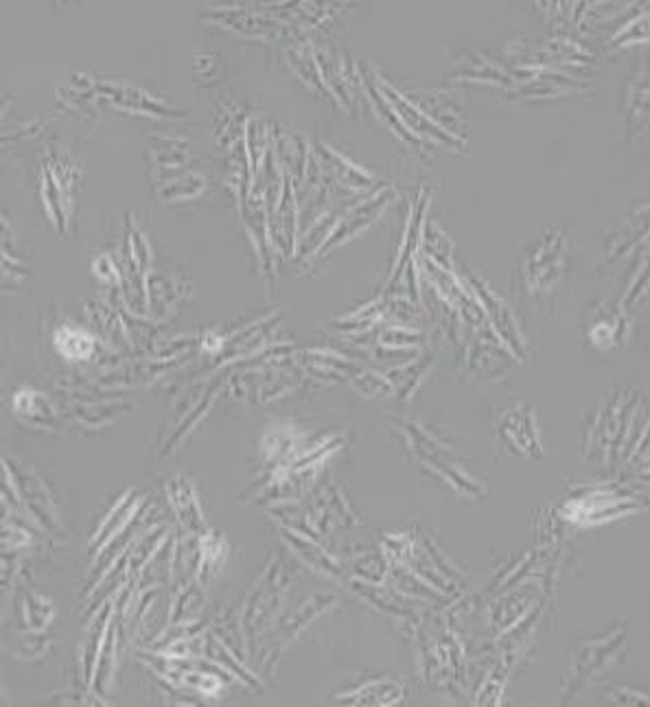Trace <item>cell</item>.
<instances>
[{
  "mask_svg": "<svg viewBox=\"0 0 650 707\" xmlns=\"http://www.w3.org/2000/svg\"><path fill=\"white\" fill-rule=\"evenodd\" d=\"M638 393L631 388L601 406L585 428V459L601 465H614L618 463L625 448V459H631L627 441H631V437L636 439V432L631 434V426L638 423Z\"/></svg>",
  "mask_w": 650,
  "mask_h": 707,
  "instance_id": "6da1fadb",
  "label": "cell"
},
{
  "mask_svg": "<svg viewBox=\"0 0 650 707\" xmlns=\"http://www.w3.org/2000/svg\"><path fill=\"white\" fill-rule=\"evenodd\" d=\"M627 644H629V638H627L625 625L620 629H614L601 640L596 638V640L581 642L574 653V662L570 666V675L561 693V702L572 704L587 682L596 680L609 666L618 664V658H625Z\"/></svg>",
  "mask_w": 650,
  "mask_h": 707,
  "instance_id": "7a4b0ae2",
  "label": "cell"
},
{
  "mask_svg": "<svg viewBox=\"0 0 650 707\" xmlns=\"http://www.w3.org/2000/svg\"><path fill=\"white\" fill-rule=\"evenodd\" d=\"M647 501H638L631 490H625L620 486H592L583 488L576 495H570L563 504V517L581 523V526H594L609 519H616L620 515H629L636 508H645Z\"/></svg>",
  "mask_w": 650,
  "mask_h": 707,
  "instance_id": "3957f363",
  "label": "cell"
},
{
  "mask_svg": "<svg viewBox=\"0 0 650 707\" xmlns=\"http://www.w3.org/2000/svg\"><path fill=\"white\" fill-rule=\"evenodd\" d=\"M563 252L565 236L561 233H548L535 239L521 261L528 294H550L554 287H559L563 278Z\"/></svg>",
  "mask_w": 650,
  "mask_h": 707,
  "instance_id": "277c9868",
  "label": "cell"
},
{
  "mask_svg": "<svg viewBox=\"0 0 650 707\" xmlns=\"http://www.w3.org/2000/svg\"><path fill=\"white\" fill-rule=\"evenodd\" d=\"M294 578H296V570L287 561L276 559L269 565L250 603V609H252L250 622L254 631H261L263 625H267L278 614L280 603L285 600L289 587L294 585Z\"/></svg>",
  "mask_w": 650,
  "mask_h": 707,
  "instance_id": "5b68a950",
  "label": "cell"
},
{
  "mask_svg": "<svg viewBox=\"0 0 650 707\" xmlns=\"http://www.w3.org/2000/svg\"><path fill=\"white\" fill-rule=\"evenodd\" d=\"M499 434L524 459H541V437L537 426V412L528 404L513 406L499 419Z\"/></svg>",
  "mask_w": 650,
  "mask_h": 707,
  "instance_id": "8992f818",
  "label": "cell"
},
{
  "mask_svg": "<svg viewBox=\"0 0 650 707\" xmlns=\"http://www.w3.org/2000/svg\"><path fill=\"white\" fill-rule=\"evenodd\" d=\"M471 287L473 291L477 294V300H480V307L484 313H488L493 320V329L497 331V335L510 344V349L515 351V355L524 357V346H521V333L513 320V313L510 309L506 307V302L493 291L486 287V283H482L480 278L471 276Z\"/></svg>",
  "mask_w": 650,
  "mask_h": 707,
  "instance_id": "52a82bcc",
  "label": "cell"
},
{
  "mask_svg": "<svg viewBox=\"0 0 650 707\" xmlns=\"http://www.w3.org/2000/svg\"><path fill=\"white\" fill-rule=\"evenodd\" d=\"M388 202H390V194H388V191H382V194L375 196V200H371V202H362L355 211H351V213L340 222L338 229L331 231V235L327 236V241L320 245V250L316 252V256H318V254H327V252H331L335 245H340V243H344V241H349V239L364 233V231L384 213V209H386Z\"/></svg>",
  "mask_w": 650,
  "mask_h": 707,
  "instance_id": "ba28073f",
  "label": "cell"
},
{
  "mask_svg": "<svg viewBox=\"0 0 650 707\" xmlns=\"http://www.w3.org/2000/svg\"><path fill=\"white\" fill-rule=\"evenodd\" d=\"M587 338L596 351L609 353L629 338V318L623 309L601 305L598 313L590 322Z\"/></svg>",
  "mask_w": 650,
  "mask_h": 707,
  "instance_id": "9c48e42d",
  "label": "cell"
},
{
  "mask_svg": "<svg viewBox=\"0 0 650 707\" xmlns=\"http://www.w3.org/2000/svg\"><path fill=\"white\" fill-rule=\"evenodd\" d=\"M408 430H410V439H412L415 452H417L421 459H426L436 472L442 473L460 493H464V495H482V493L486 490L482 484L473 482L466 473H462L458 467H453V465L442 456V450L433 443L430 437H426L423 432H419V430H415V428H408Z\"/></svg>",
  "mask_w": 650,
  "mask_h": 707,
  "instance_id": "30bf717a",
  "label": "cell"
},
{
  "mask_svg": "<svg viewBox=\"0 0 650 707\" xmlns=\"http://www.w3.org/2000/svg\"><path fill=\"white\" fill-rule=\"evenodd\" d=\"M283 539L298 554V559L307 567H311L313 572H318L322 576H329V578H340L342 576L340 561L322 543H318V541H313V539H309V537H305L300 532L287 530V528H283Z\"/></svg>",
  "mask_w": 650,
  "mask_h": 707,
  "instance_id": "8fae6325",
  "label": "cell"
},
{
  "mask_svg": "<svg viewBox=\"0 0 650 707\" xmlns=\"http://www.w3.org/2000/svg\"><path fill=\"white\" fill-rule=\"evenodd\" d=\"M406 699V688L395 677H377L371 684L360 686L335 697L338 704L353 706H397Z\"/></svg>",
  "mask_w": 650,
  "mask_h": 707,
  "instance_id": "7c38bea8",
  "label": "cell"
},
{
  "mask_svg": "<svg viewBox=\"0 0 650 707\" xmlns=\"http://www.w3.org/2000/svg\"><path fill=\"white\" fill-rule=\"evenodd\" d=\"M333 603H335L333 596H313V598H309L302 607H298L291 616H287V618L283 620L280 631H278L280 642L276 644V651H274V655H272V666L276 664L280 651L287 649L320 614L329 611V609L333 607Z\"/></svg>",
  "mask_w": 650,
  "mask_h": 707,
  "instance_id": "4fadbf2b",
  "label": "cell"
},
{
  "mask_svg": "<svg viewBox=\"0 0 650 707\" xmlns=\"http://www.w3.org/2000/svg\"><path fill=\"white\" fill-rule=\"evenodd\" d=\"M55 344L59 353L68 360H86L92 353V338L79 329L64 327L57 331Z\"/></svg>",
  "mask_w": 650,
  "mask_h": 707,
  "instance_id": "5bb4252c",
  "label": "cell"
},
{
  "mask_svg": "<svg viewBox=\"0 0 650 707\" xmlns=\"http://www.w3.org/2000/svg\"><path fill=\"white\" fill-rule=\"evenodd\" d=\"M388 565H390V561L384 556L364 554L362 559L355 561L353 576L362 583H368V585H382L388 578Z\"/></svg>",
  "mask_w": 650,
  "mask_h": 707,
  "instance_id": "9a60e30c",
  "label": "cell"
},
{
  "mask_svg": "<svg viewBox=\"0 0 650 707\" xmlns=\"http://www.w3.org/2000/svg\"><path fill=\"white\" fill-rule=\"evenodd\" d=\"M612 699L616 702V704H623V706H634L636 704V699L638 702H642V704H647L649 699H647V695L645 693H640V695H631L627 688H623V691H618V693H612Z\"/></svg>",
  "mask_w": 650,
  "mask_h": 707,
  "instance_id": "2e32d148",
  "label": "cell"
}]
</instances>
